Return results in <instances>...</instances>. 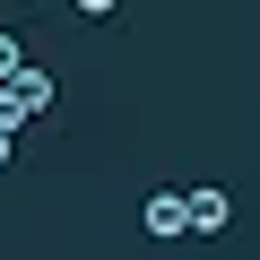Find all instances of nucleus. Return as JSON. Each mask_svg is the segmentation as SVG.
<instances>
[{"mask_svg": "<svg viewBox=\"0 0 260 260\" xmlns=\"http://www.w3.org/2000/svg\"><path fill=\"white\" fill-rule=\"evenodd\" d=\"M225 217H234V200H225L217 182H200V191H182V234H225Z\"/></svg>", "mask_w": 260, "mask_h": 260, "instance_id": "nucleus-1", "label": "nucleus"}, {"mask_svg": "<svg viewBox=\"0 0 260 260\" xmlns=\"http://www.w3.org/2000/svg\"><path fill=\"white\" fill-rule=\"evenodd\" d=\"M9 95H18L26 113H52V70H18V78H9Z\"/></svg>", "mask_w": 260, "mask_h": 260, "instance_id": "nucleus-2", "label": "nucleus"}, {"mask_svg": "<svg viewBox=\"0 0 260 260\" xmlns=\"http://www.w3.org/2000/svg\"><path fill=\"white\" fill-rule=\"evenodd\" d=\"M148 234H156V243L182 234V191H156V200H148Z\"/></svg>", "mask_w": 260, "mask_h": 260, "instance_id": "nucleus-3", "label": "nucleus"}, {"mask_svg": "<svg viewBox=\"0 0 260 260\" xmlns=\"http://www.w3.org/2000/svg\"><path fill=\"white\" fill-rule=\"evenodd\" d=\"M18 70H26V44H18V35H9V26H0V87H9V78H18Z\"/></svg>", "mask_w": 260, "mask_h": 260, "instance_id": "nucleus-4", "label": "nucleus"}, {"mask_svg": "<svg viewBox=\"0 0 260 260\" xmlns=\"http://www.w3.org/2000/svg\"><path fill=\"white\" fill-rule=\"evenodd\" d=\"M0 165H9V139H0Z\"/></svg>", "mask_w": 260, "mask_h": 260, "instance_id": "nucleus-5", "label": "nucleus"}]
</instances>
